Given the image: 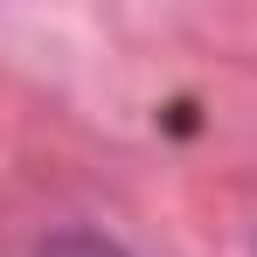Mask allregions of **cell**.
<instances>
[{
  "instance_id": "obj_1",
  "label": "cell",
  "mask_w": 257,
  "mask_h": 257,
  "mask_svg": "<svg viewBox=\"0 0 257 257\" xmlns=\"http://www.w3.org/2000/svg\"><path fill=\"white\" fill-rule=\"evenodd\" d=\"M35 257H132V250L104 229H56V236L35 243Z\"/></svg>"
}]
</instances>
